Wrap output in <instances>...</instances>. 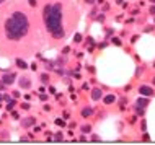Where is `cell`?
I'll return each instance as SVG.
<instances>
[{
	"label": "cell",
	"instance_id": "1",
	"mask_svg": "<svg viewBox=\"0 0 155 145\" xmlns=\"http://www.w3.org/2000/svg\"><path fill=\"white\" fill-rule=\"evenodd\" d=\"M28 30H30V21H28V16L21 11H15L5 21V34L8 39H21Z\"/></svg>",
	"mask_w": 155,
	"mask_h": 145
},
{
	"label": "cell",
	"instance_id": "2",
	"mask_svg": "<svg viewBox=\"0 0 155 145\" xmlns=\"http://www.w3.org/2000/svg\"><path fill=\"white\" fill-rule=\"evenodd\" d=\"M61 20H62V7L59 3L46 5L44 21H46V26H48V31L52 33L54 38H62L64 36V30L61 26Z\"/></svg>",
	"mask_w": 155,
	"mask_h": 145
},
{
	"label": "cell",
	"instance_id": "3",
	"mask_svg": "<svg viewBox=\"0 0 155 145\" xmlns=\"http://www.w3.org/2000/svg\"><path fill=\"white\" fill-rule=\"evenodd\" d=\"M140 92L144 93V95H152V93H153L150 88H147V86H142V88H140Z\"/></svg>",
	"mask_w": 155,
	"mask_h": 145
},
{
	"label": "cell",
	"instance_id": "4",
	"mask_svg": "<svg viewBox=\"0 0 155 145\" xmlns=\"http://www.w3.org/2000/svg\"><path fill=\"white\" fill-rule=\"evenodd\" d=\"M16 64H18V65H20V67H21V69H25V67H26V64H25V62H23V60H20V59H18V60H16Z\"/></svg>",
	"mask_w": 155,
	"mask_h": 145
},
{
	"label": "cell",
	"instance_id": "5",
	"mask_svg": "<svg viewBox=\"0 0 155 145\" xmlns=\"http://www.w3.org/2000/svg\"><path fill=\"white\" fill-rule=\"evenodd\" d=\"M93 98H95V99L100 98V92H98V90H95V92H93Z\"/></svg>",
	"mask_w": 155,
	"mask_h": 145
},
{
	"label": "cell",
	"instance_id": "6",
	"mask_svg": "<svg viewBox=\"0 0 155 145\" xmlns=\"http://www.w3.org/2000/svg\"><path fill=\"white\" fill-rule=\"evenodd\" d=\"M85 2H87V3H93V0H85Z\"/></svg>",
	"mask_w": 155,
	"mask_h": 145
},
{
	"label": "cell",
	"instance_id": "7",
	"mask_svg": "<svg viewBox=\"0 0 155 145\" xmlns=\"http://www.w3.org/2000/svg\"><path fill=\"white\" fill-rule=\"evenodd\" d=\"M2 2H3V0H0V3H2Z\"/></svg>",
	"mask_w": 155,
	"mask_h": 145
}]
</instances>
